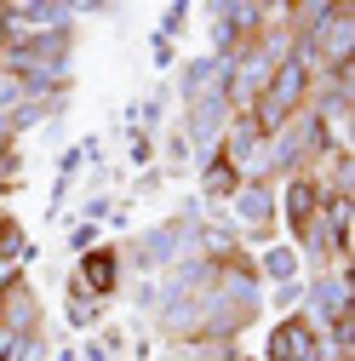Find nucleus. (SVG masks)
<instances>
[{
  "label": "nucleus",
  "instance_id": "f03ea898",
  "mask_svg": "<svg viewBox=\"0 0 355 361\" xmlns=\"http://www.w3.org/2000/svg\"><path fill=\"white\" fill-rule=\"evenodd\" d=\"M109 264H115L109 252H98V258H86V281H92V287H109V281H115V269H109Z\"/></svg>",
  "mask_w": 355,
  "mask_h": 361
},
{
  "label": "nucleus",
  "instance_id": "f257e3e1",
  "mask_svg": "<svg viewBox=\"0 0 355 361\" xmlns=\"http://www.w3.org/2000/svg\"><path fill=\"white\" fill-rule=\"evenodd\" d=\"M298 86H304V69H298V63L281 69V75H275V92L263 98V121H281V115L292 109V98H298Z\"/></svg>",
  "mask_w": 355,
  "mask_h": 361
}]
</instances>
